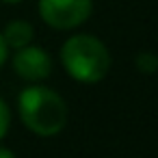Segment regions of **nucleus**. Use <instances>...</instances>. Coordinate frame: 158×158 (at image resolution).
<instances>
[{
	"instance_id": "f257e3e1",
	"label": "nucleus",
	"mask_w": 158,
	"mask_h": 158,
	"mask_svg": "<svg viewBox=\"0 0 158 158\" xmlns=\"http://www.w3.org/2000/svg\"><path fill=\"white\" fill-rule=\"evenodd\" d=\"M18 108L24 126L39 136H54L67 123L65 100L41 85L26 87L18 98Z\"/></svg>"
},
{
	"instance_id": "f03ea898",
	"label": "nucleus",
	"mask_w": 158,
	"mask_h": 158,
	"mask_svg": "<svg viewBox=\"0 0 158 158\" xmlns=\"http://www.w3.org/2000/svg\"><path fill=\"white\" fill-rule=\"evenodd\" d=\"M65 72L85 85L100 82L110 69L108 48L93 35H74L61 48Z\"/></svg>"
},
{
	"instance_id": "7ed1b4c3",
	"label": "nucleus",
	"mask_w": 158,
	"mask_h": 158,
	"mask_svg": "<svg viewBox=\"0 0 158 158\" xmlns=\"http://www.w3.org/2000/svg\"><path fill=\"white\" fill-rule=\"evenodd\" d=\"M91 11V0H39L41 20L56 31H72L85 24Z\"/></svg>"
},
{
	"instance_id": "20e7f679",
	"label": "nucleus",
	"mask_w": 158,
	"mask_h": 158,
	"mask_svg": "<svg viewBox=\"0 0 158 158\" xmlns=\"http://www.w3.org/2000/svg\"><path fill=\"white\" fill-rule=\"evenodd\" d=\"M13 69H15V74L22 80L39 82V80H44V78L50 76V72H52V59H50V54L44 48L28 44L24 48H18V52L13 56Z\"/></svg>"
},
{
	"instance_id": "39448f33",
	"label": "nucleus",
	"mask_w": 158,
	"mask_h": 158,
	"mask_svg": "<svg viewBox=\"0 0 158 158\" xmlns=\"http://www.w3.org/2000/svg\"><path fill=\"white\" fill-rule=\"evenodd\" d=\"M35 37V28L26 22V20H13L7 24L5 33H2V39L7 44V48H24L33 41Z\"/></svg>"
},
{
	"instance_id": "423d86ee",
	"label": "nucleus",
	"mask_w": 158,
	"mask_h": 158,
	"mask_svg": "<svg viewBox=\"0 0 158 158\" xmlns=\"http://www.w3.org/2000/svg\"><path fill=\"white\" fill-rule=\"evenodd\" d=\"M134 63H136V69L141 74H156L158 72V54L156 52H139Z\"/></svg>"
},
{
	"instance_id": "0eeeda50",
	"label": "nucleus",
	"mask_w": 158,
	"mask_h": 158,
	"mask_svg": "<svg viewBox=\"0 0 158 158\" xmlns=\"http://www.w3.org/2000/svg\"><path fill=\"white\" fill-rule=\"evenodd\" d=\"M9 123H11V113H9V106L7 102L0 98V139H2L9 130Z\"/></svg>"
},
{
	"instance_id": "6e6552de",
	"label": "nucleus",
	"mask_w": 158,
	"mask_h": 158,
	"mask_svg": "<svg viewBox=\"0 0 158 158\" xmlns=\"http://www.w3.org/2000/svg\"><path fill=\"white\" fill-rule=\"evenodd\" d=\"M7 44H5V39H2V33H0V67L5 65V61H7Z\"/></svg>"
},
{
	"instance_id": "1a4fd4ad",
	"label": "nucleus",
	"mask_w": 158,
	"mask_h": 158,
	"mask_svg": "<svg viewBox=\"0 0 158 158\" xmlns=\"http://www.w3.org/2000/svg\"><path fill=\"white\" fill-rule=\"evenodd\" d=\"M0 158H15V154L7 147H0Z\"/></svg>"
},
{
	"instance_id": "9d476101",
	"label": "nucleus",
	"mask_w": 158,
	"mask_h": 158,
	"mask_svg": "<svg viewBox=\"0 0 158 158\" xmlns=\"http://www.w3.org/2000/svg\"><path fill=\"white\" fill-rule=\"evenodd\" d=\"M0 2H7V5H15V2H20V0H0Z\"/></svg>"
}]
</instances>
